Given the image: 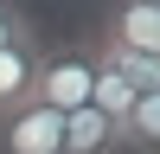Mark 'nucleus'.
<instances>
[{"label":"nucleus","mask_w":160,"mask_h":154,"mask_svg":"<svg viewBox=\"0 0 160 154\" xmlns=\"http://www.w3.org/2000/svg\"><path fill=\"white\" fill-rule=\"evenodd\" d=\"M96 45H38V71H32V103L38 109L77 116L90 109V90H96Z\"/></svg>","instance_id":"nucleus-1"},{"label":"nucleus","mask_w":160,"mask_h":154,"mask_svg":"<svg viewBox=\"0 0 160 154\" xmlns=\"http://www.w3.org/2000/svg\"><path fill=\"white\" fill-rule=\"evenodd\" d=\"M96 45H102V51H141V58H160V0H115Z\"/></svg>","instance_id":"nucleus-2"},{"label":"nucleus","mask_w":160,"mask_h":154,"mask_svg":"<svg viewBox=\"0 0 160 154\" xmlns=\"http://www.w3.org/2000/svg\"><path fill=\"white\" fill-rule=\"evenodd\" d=\"M0 154H64V116L38 103L0 116Z\"/></svg>","instance_id":"nucleus-3"},{"label":"nucleus","mask_w":160,"mask_h":154,"mask_svg":"<svg viewBox=\"0 0 160 154\" xmlns=\"http://www.w3.org/2000/svg\"><path fill=\"white\" fill-rule=\"evenodd\" d=\"M64 154H122V128L96 109L64 116Z\"/></svg>","instance_id":"nucleus-4"},{"label":"nucleus","mask_w":160,"mask_h":154,"mask_svg":"<svg viewBox=\"0 0 160 154\" xmlns=\"http://www.w3.org/2000/svg\"><path fill=\"white\" fill-rule=\"evenodd\" d=\"M32 71H38V45L26 51H0V116L32 103Z\"/></svg>","instance_id":"nucleus-5"},{"label":"nucleus","mask_w":160,"mask_h":154,"mask_svg":"<svg viewBox=\"0 0 160 154\" xmlns=\"http://www.w3.org/2000/svg\"><path fill=\"white\" fill-rule=\"evenodd\" d=\"M122 154H160V90L135 96V109L122 122Z\"/></svg>","instance_id":"nucleus-6"},{"label":"nucleus","mask_w":160,"mask_h":154,"mask_svg":"<svg viewBox=\"0 0 160 154\" xmlns=\"http://www.w3.org/2000/svg\"><path fill=\"white\" fill-rule=\"evenodd\" d=\"M96 64H102V58H96ZM90 109H96V116H109V122L122 128V122H128V109H135V90H128L122 77L96 71V90H90Z\"/></svg>","instance_id":"nucleus-7"},{"label":"nucleus","mask_w":160,"mask_h":154,"mask_svg":"<svg viewBox=\"0 0 160 154\" xmlns=\"http://www.w3.org/2000/svg\"><path fill=\"white\" fill-rule=\"evenodd\" d=\"M26 45H38V32H32V19H26L13 0H0V51H26Z\"/></svg>","instance_id":"nucleus-8"}]
</instances>
